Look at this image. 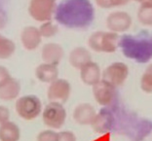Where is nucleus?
Masks as SVG:
<instances>
[{
  "label": "nucleus",
  "instance_id": "17",
  "mask_svg": "<svg viewBox=\"0 0 152 141\" xmlns=\"http://www.w3.org/2000/svg\"><path fill=\"white\" fill-rule=\"evenodd\" d=\"M36 78L42 83L50 84L58 78V69L57 65L42 63L35 69Z\"/></svg>",
  "mask_w": 152,
  "mask_h": 141
},
{
  "label": "nucleus",
  "instance_id": "25",
  "mask_svg": "<svg viewBox=\"0 0 152 141\" xmlns=\"http://www.w3.org/2000/svg\"><path fill=\"white\" fill-rule=\"evenodd\" d=\"M58 133L54 129H45L37 134L36 141H58Z\"/></svg>",
  "mask_w": 152,
  "mask_h": 141
},
{
  "label": "nucleus",
  "instance_id": "9",
  "mask_svg": "<svg viewBox=\"0 0 152 141\" xmlns=\"http://www.w3.org/2000/svg\"><path fill=\"white\" fill-rule=\"evenodd\" d=\"M93 95L98 104L103 107L112 105L116 98V87L108 82L102 80L93 86Z\"/></svg>",
  "mask_w": 152,
  "mask_h": 141
},
{
  "label": "nucleus",
  "instance_id": "15",
  "mask_svg": "<svg viewBox=\"0 0 152 141\" xmlns=\"http://www.w3.org/2000/svg\"><path fill=\"white\" fill-rule=\"evenodd\" d=\"M68 61L72 67L80 70L84 65L92 61V54L88 48L76 47L68 55Z\"/></svg>",
  "mask_w": 152,
  "mask_h": 141
},
{
  "label": "nucleus",
  "instance_id": "13",
  "mask_svg": "<svg viewBox=\"0 0 152 141\" xmlns=\"http://www.w3.org/2000/svg\"><path fill=\"white\" fill-rule=\"evenodd\" d=\"M80 79L85 85L93 87L102 79L101 66L95 61H90L80 69Z\"/></svg>",
  "mask_w": 152,
  "mask_h": 141
},
{
  "label": "nucleus",
  "instance_id": "14",
  "mask_svg": "<svg viewBox=\"0 0 152 141\" xmlns=\"http://www.w3.org/2000/svg\"><path fill=\"white\" fill-rule=\"evenodd\" d=\"M43 37L41 36L39 28L29 25L23 29L20 33V41L23 48L27 51H33L37 49L41 44Z\"/></svg>",
  "mask_w": 152,
  "mask_h": 141
},
{
  "label": "nucleus",
  "instance_id": "4",
  "mask_svg": "<svg viewBox=\"0 0 152 141\" xmlns=\"http://www.w3.org/2000/svg\"><path fill=\"white\" fill-rule=\"evenodd\" d=\"M16 111L20 118L26 121L36 119L42 112V102L40 98L34 94L20 96L17 99Z\"/></svg>",
  "mask_w": 152,
  "mask_h": 141
},
{
  "label": "nucleus",
  "instance_id": "23",
  "mask_svg": "<svg viewBox=\"0 0 152 141\" xmlns=\"http://www.w3.org/2000/svg\"><path fill=\"white\" fill-rule=\"evenodd\" d=\"M140 89L145 94H152V64L148 66L140 77Z\"/></svg>",
  "mask_w": 152,
  "mask_h": 141
},
{
  "label": "nucleus",
  "instance_id": "6",
  "mask_svg": "<svg viewBox=\"0 0 152 141\" xmlns=\"http://www.w3.org/2000/svg\"><path fill=\"white\" fill-rule=\"evenodd\" d=\"M57 0H30L28 14L39 23L52 20L57 8Z\"/></svg>",
  "mask_w": 152,
  "mask_h": 141
},
{
  "label": "nucleus",
  "instance_id": "24",
  "mask_svg": "<svg viewBox=\"0 0 152 141\" xmlns=\"http://www.w3.org/2000/svg\"><path fill=\"white\" fill-rule=\"evenodd\" d=\"M132 0H95L96 5L103 10H111L127 5Z\"/></svg>",
  "mask_w": 152,
  "mask_h": 141
},
{
  "label": "nucleus",
  "instance_id": "27",
  "mask_svg": "<svg viewBox=\"0 0 152 141\" xmlns=\"http://www.w3.org/2000/svg\"><path fill=\"white\" fill-rule=\"evenodd\" d=\"M10 119V110L4 105H0V124L8 122Z\"/></svg>",
  "mask_w": 152,
  "mask_h": 141
},
{
  "label": "nucleus",
  "instance_id": "20",
  "mask_svg": "<svg viewBox=\"0 0 152 141\" xmlns=\"http://www.w3.org/2000/svg\"><path fill=\"white\" fill-rule=\"evenodd\" d=\"M137 19L141 25L152 27V4L148 2L140 3L137 12Z\"/></svg>",
  "mask_w": 152,
  "mask_h": 141
},
{
  "label": "nucleus",
  "instance_id": "1",
  "mask_svg": "<svg viewBox=\"0 0 152 141\" xmlns=\"http://www.w3.org/2000/svg\"><path fill=\"white\" fill-rule=\"evenodd\" d=\"M95 6L91 0H61L54 18L58 25L70 29H86L95 20Z\"/></svg>",
  "mask_w": 152,
  "mask_h": 141
},
{
  "label": "nucleus",
  "instance_id": "12",
  "mask_svg": "<svg viewBox=\"0 0 152 141\" xmlns=\"http://www.w3.org/2000/svg\"><path fill=\"white\" fill-rule=\"evenodd\" d=\"M96 116V109L90 103H80L73 111V120L80 126H91Z\"/></svg>",
  "mask_w": 152,
  "mask_h": 141
},
{
  "label": "nucleus",
  "instance_id": "7",
  "mask_svg": "<svg viewBox=\"0 0 152 141\" xmlns=\"http://www.w3.org/2000/svg\"><path fill=\"white\" fill-rule=\"evenodd\" d=\"M105 25L107 30L117 34H124L129 31L133 25V18L123 10H115L110 12L105 19Z\"/></svg>",
  "mask_w": 152,
  "mask_h": 141
},
{
  "label": "nucleus",
  "instance_id": "11",
  "mask_svg": "<svg viewBox=\"0 0 152 141\" xmlns=\"http://www.w3.org/2000/svg\"><path fill=\"white\" fill-rule=\"evenodd\" d=\"M64 57V51L61 45L58 43L50 42L45 44L41 50V57L43 63L58 65L61 63Z\"/></svg>",
  "mask_w": 152,
  "mask_h": 141
},
{
  "label": "nucleus",
  "instance_id": "16",
  "mask_svg": "<svg viewBox=\"0 0 152 141\" xmlns=\"http://www.w3.org/2000/svg\"><path fill=\"white\" fill-rule=\"evenodd\" d=\"M113 117L111 112L104 108L99 111V113H96V118L91 126L96 133H105L111 129Z\"/></svg>",
  "mask_w": 152,
  "mask_h": 141
},
{
  "label": "nucleus",
  "instance_id": "10",
  "mask_svg": "<svg viewBox=\"0 0 152 141\" xmlns=\"http://www.w3.org/2000/svg\"><path fill=\"white\" fill-rule=\"evenodd\" d=\"M71 94V85L67 80L58 78L50 83L47 90V97L49 101L65 103Z\"/></svg>",
  "mask_w": 152,
  "mask_h": 141
},
{
  "label": "nucleus",
  "instance_id": "21",
  "mask_svg": "<svg viewBox=\"0 0 152 141\" xmlns=\"http://www.w3.org/2000/svg\"><path fill=\"white\" fill-rule=\"evenodd\" d=\"M16 51V44L13 40L0 34V60L11 57Z\"/></svg>",
  "mask_w": 152,
  "mask_h": 141
},
{
  "label": "nucleus",
  "instance_id": "19",
  "mask_svg": "<svg viewBox=\"0 0 152 141\" xmlns=\"http://www.w3.org/2000/svg\"><path fill=\"white\" fill-rule=\"evenodd\" d=\"M20 129L16 123L8 121L0 124V141H19Z\"/></svg>",
  "mask_w": 152,
  "mask_h": 141
},
{
  "label": "nucleus",
  "instance_id": "2",
  "mask_svg": "<svg viewBox=\"0 0 152 141\" xmlns=\"http://www.w3.org/2000/svg\"><path fill=\"white\" fill-rule=\"evenodd\" d=\"M119 48L127 58L137 63L152 60V33L141 30L137 34L124 33L120 36Z\"/></svg>",
  "mask_w": 152,
  "mask_h": 141
},
{
  "label": "nucleus",
  "instance_id": "28",
  "mask_svg": "<svg viewBox=\"0 0 152 141\" xmlns=\"http://www.w3.org/2000/svg\"><path fill=\"white\" fill-rule=\"evenodd\" d=\"M12 76L10 75L9 70L6 67L0 65V86L3 85L6 81H8Z\"/></svg>",
  "mask_w": 152,
  "mask_h": 141
},
{
  "label": "nucleus",
  "instance_id": "3",
  "mask_svg": "<svg viewBox=\"0 0 152 141\" xmlns=\"http://www.w3.org/2000/svg\"><path fill=\"white\" fill-rule=\"evenodd\" d=\"M120 35L112 31L98 30L93 32L88 38V47L96 53L112 54L119 48Z\"/></svg>",
  "mask_w": 152,
  "mask_h": 141
},
{
  "label": "nucleus",
  "instance_id": "18",
  "mask_svg": "<svg viewBox=\"0 0 152 141\" xmlns=\"http://www.w3.org/2000/svg\"><path fill=\"white\" fill-rule=\"evenodd\" d=\"M20 92V84L18 80L11 77L8 81L0 86V99L10 101L16 99Z\"/></svg>",
  "mask_w": 152,
  "mask_h": 141
},
{
  "label": "nucleus",
  "instance_id": "8",
  "mask_svg": "<svg viewBox=\"0 0 152 141\" xmlns=\"http://www.w3.org/2000/svg\"><path fill=\"white\" fill-rule=\"evenodd\" d=\"M129 66L121 61H114L107 65L102 71V80L118 88L126 82L129 77Z\"/></svg>",
  "mask_w": 152,
  "mask_h": 141
},
{
  "label": "nucleus",
  "instance_id": "30",
  "mask_svg": "<svg viewBox=\"0 0 152 141\" xmlns=\"http://www.w3.org/2000/svg\"><path fill=\"white\" fill-rule=\"evenodd\" d=\"M132 1H136L137 3H144V2H148V3H151L152 4V0H132Z\"/></svg>",
  "mask_w": 152,
  "mask_h": 141
},
{
  "label": "nucleus",
  "instance_id": "5",
  "mask_svg": "<svg viewBox=\"0 0 152 141\" xmlns=\"http://www.w3.org/2000/svg\"><path fill=\"white\" fill-rule=\"evenodd\" d=\"M42 120L48 128L52 129H61L66 120V110L63 103L50 101L43 110Z\"/></svg>",
  "mask_w": 152,
  "mask_h": 141
},
{
  "label": "nucleus",
  "instance_id": "26",
  "mask_svg": "<svg viewBox=\"0 0 152 141\" xmlns=\"http://www.w3.org/2000/svg\"><path fill=\"white\" fill-rule=\"evenodd\" d=\"M58 141H77L76 135L70 130H64L58 132Z\"/></svg>",
  "mask_w": 152,
  "mask_h": 141
},
{
  "label": "nucleus",
  "instance_id": "29",
  "mask_svg": "<svg viewBox=\"0 0 152 141\" xmlns=\"http://www.w3.org/2000/svg\"><path fill=\"white\" fill-rule=\"evenodd\" d=\"M6 25V16L3 11L0 10V29L4 28Z\"/></svg>",
  "mask_w": 152,
  "mask_h": 141
},
{
  "label": "nucleus",
  "instance_id": "22",
  "mask_svg": "<svg viewBox=\"0 0 152 141\" xmlns=\"http://www.w3.org/2000/svg\"><path fill=\"white\" fill-rule=\"evenodd\" d=\"M41 33V36L43 38H52L56 36L58 32V26L52 20H47L41 23V25L38 27Z\"/></svg>",
  "mask_w": 152,
  "mask_h": 141
}]
</instances>
